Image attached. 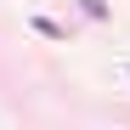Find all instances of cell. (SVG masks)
Segmentation results:
<instances>
[{
	"instance_id": "1",
	"label": "cell",
	"mask_w": 130,
	"mask_h": 130,
	"mask_svg": "<svg viewBox=\"0 0 130 130\" xmlns=\"http://www.w3.org/2000/svg\"><path fill=\"white\" fill-rule=\"evenodd\" d=\"M79 11L91 17V23H102V17H107V6H102V0H79Z\"/></svg>"
}]
</instances>
